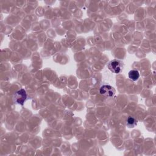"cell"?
Listing matches in <instances>:
<instances>
[{"instance_id":"7a4b0ae2","label":"cell","mask_w":156,"mask_h":156,"mask_svg":"<svg viewBox=\"0 0 156 156\" xmlns=\"http://www.w3.org/2000/svg\"><path fill=\"white\" fill-rule=\"evenodd\" d=\"M27 93L24 89L21 88L18 90L13 96V100L15 104L23 105L27 99Z\"/></svg>"},{"instance_id":"277c9868","label":"cell","mask_w":156,"mask_h":156,"mask_svg":"<svg viewBox=\"0 0 156 156\" xmlns=\"http://www.w3.org/2000/svg\"><path fill=\"white\" fill-rule=\"evenodd\" d=\"M128 76L130 80H132L133 81H136L140 77L139 71L136 69L130 70L128 73Z\"/></svg>"},{"instance_id":"5b68a950","label":"cell","mask_w":156,"mask_h":156,"mask_svg":"<svg viewBox=\"0 0 156 156\" xmlns=\"http://www.w3.org/2000/svg\"><path fill=\"white\" fill-rule=\"evenodd\" d=\"M137 124L136 120L131 116H129L127 119V126L130 128L134 127Z\"/></svg>"},{"instance_id":"3957f363","label":"cell","mask_w":156,"mask_h":156,"mask_svg":"<svg viewBox=\"0 0 156 156\" xmlns=\"http://www.w3.org/2000/svg\"><path fill=\"white\" fill-rule=\"evenodd\" d=\"M99 93L105 97H113L115 94V90L109 85H104L101 87Z\"/></svg>"},{"instance_id":"6da1fadb","label":"cell","mask_w":156,"mask_h":156,"mask_svg":"<svg viewBox=\"0 0 156 156\" xmlns=\"http://www.w3.org/2000/svg\"><path fill=\"white\" fill-rule=\"evenodd\" d=\"M123 67V62L118 59L112 60L107 64V68H108V69L115 74L120 73L122 71Z\"/></svg>"}]
</instances>
